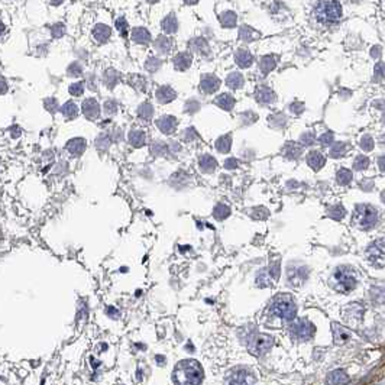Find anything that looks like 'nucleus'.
I'll return each instance as SVG.
<instances>
[{
	"label": "nucleus",
	"mask_w": 385,
	"mask_h": 385,
	"mask_svg": "<svg viewBox=\"0 0 385 385\" xmlns=\"http://www.w3.org/2000/svg\"><path fill=\"white\" fill-rule=\"evenodd\" d=\"M177 385H200L203 381V368L194 359L181 360L174 371Z\"/></svg>",
	"instance_id": "f257e3e1"
},
{
	"label": "nucleus",
	"mask_w": 385,
	"mask_h": 385,
	"mask_svg": "<svg viewBox=\"0 0 385 385\" xmlns=\"http://www.w3.org/2000/svg\"><path fill=\"white\" fill-rule=\"evenodd\" d=\"M296 313H297V306L293 297L288 294H281L274 298L273 304L270 307V314L284 322L293 320L296 317Z\"/></svg>",
	"instance_id": "f03ea898"
},
{
	"label": "nucleus",
	"mask_w": 385,
	"mask_h": 385,
	"mask_svg": "<svg viewBox=\"0 0 385 385\" xmlns=\"http://www.w3.org/2000/svg\"><path fill=\"white\" fill-rule=\"evenodd\" d=\"M330 284L336 291L349 293L356 287V273L349 267H337L330 275Z\"/></svg>",
	"instance_id": "7ed1b4c3"
},
{
	"label": "nucleus",
	"mask_w": 385,
	"mask_h": 385,
	"mask_svg": "<svg viewBox=\"0 0 385 385\" xmlns=\"http://www.w3.org/2000/svg\"><path fill=\"white\" fill-rule=\"evenodd\" d=\"M378 223V210L369 204H360L352 214V226L359 230H369Z\"/></svg>",
	"instance_id": "20e7f679"
},
{
	"label": "nucleus",
	"mask_w": 385,
	"mask_h": 385,
	"mask_svg": "<svg viewBox=\"0 0 385 385\" xmlns=\"http://www.w3.org/2000/svg\"><path fill=\"white\" fill-rule=\"evenodd\" d=\"M316 18L322 24H335L342 18V5L339 2H322L314 9Z\"/></svg>",
	"instance_id": "39448f33"
},
{
	"label": "nucleus",
	"mask_w": 385,
	"mask_h": 385,
	"mask_svg": "<svg viewBox=\"0 0 385 385\" xmlns=\"http://www.w3.org/2000/svg\"><path fill=\"white\" fill-rule=\"evenodd\" d=\"M274 345V339L271 336L268 335H256L253 336L249 342V350L252 355L255 356H262L264 353H267L270 349L273 348Z\"/></svg>",
	"instance_id": "423d86ee"
},
{
	"label": "nucleus",
	"mask_w": 385,
	"mask_h": 385,
	"mask_svg": "<svg viewBox=\"0 0 385 385\" xmlns=\"http://www.w3.org/2000/svg\"><path fill=\"white\" fill-rule=\"evenodd\" d=\"M255 376L246 368H236L226 378V385H253Z\"/></svg>",
	"instance_id": "0eeeda50"
},
{
	"label": "nucleus",
	"mask_w": 385,
	"mask_h": 385,
	"mask_svg": "<svg viewBox=\"0 0 385 385\" xmlns=\"http://www.w3.org/2000/svg\"><path fill=\"white\" fill-rule=\"evenodd\" d=\"M291 335L298 340H309L314 335V326L306 319L296 320L291 324Z\"/></svg>",
	"instance_id": "6e6552de"
},
{
	"label": "nucleus",
	"mask_w": 385,
	"mask_h": 385,
	"mask_svg": "<svg viewBox=\"0 0 385 385\" xmlns=\"http://www.w3.org/2000/svg\"><path fill=\"white\" fill-rule=\"evenodd\" d=\"M220 86V80L216 77V75L206 74L201 77V83H200V90L204 93V94H211L214 93L217 88Z\"/></svg>",
	"instance_id": "1a4fd4ad"
},
{
	"label": "nucleus",
	"mask_w": 385,
	"mask_h": 385,
	"mask_svg": "<svg viewBox=\"0 0 385 385\" xmlns=\"http://www.w3.org/2000/svg\"><path fill=\"white\" fill-rule=\"evenodd\" d=\"M81 109H83L84 116H86L87 119H90V120H94V119H97V117H99L100 106H99V103H97L94 99L84 100V101H83Z\"/></svg>",
	"instance_id": "9d476101"
},
{
	"label": "nucleus",
	"mask_w": 385,
	"mask_h": 385,
	"mask_svg": "<svg viewBox=\"0 0 385 385\" xmlns=\"http://www.w3.org/2000/svg\"><path fill=\"white\" fill-rule=\"evenodd\" d=\"M157 126H158V129L161 131L162 134L171 135L177 129V120L173 116H162V117H160L157 120Z\"/></svg>",
	"instance_id": "9b49d317"
},
{
	"label": "nucleus",
	"mask_w": 385,
	"mask_h": 385,
	"mask_svg": "<svg viewBox=\"0 0 385 385\" xmlns=\"http://www.w3.org/2000/svg\"><path fill=\"white\" fill-rule=\"evenodd\" d=\"M155 97H157V100L161 104H165V103L173 101L177 97V93L171 87H168V86H162V87H160L155 91Z\"/></svg>",
	"instance_id": "f8f14e48"
},
{
	"label": "nucleus",
	"mask_w": 385,
	"mask_h": 385,
	"mask_svg": "<svg viewBox=\"0 0 385 385\" xmlns=\"http://www.w3.org/2000/svg\"><path fill=\"white\" fill-rule=\"evenodd\" d=\"M348 382L349 376L342 369H336L327 375V385H346Z\"/></svg>",
	"instance_id": "ddd939ff"
},
{
	"label": "nucleus",
	"mask_w": 385,
	"mask_h": 385,
	"mask_svg": "<svg viewBox=\"0 0 385 385\" xmlns=\"http://www.w3.org/2000/svg\"><path fill=\"white\" fill-rule=\"evenodd\" d=\"M84 149H86V141H84L83 138H74V139H71V141L67 144V151H68L71 155H74V157L81 155V154L84 152Z\"/></svg>",
	"instance_id": "4468645a"
},
{
	"label": "nucleus",
	"mask_w": 385,
	"mask_h": 385,
	"mask_svg": "<svg viewBox=\"0 0 385 385\" xmlns=\"http://www.w3.org/2000/svg\"><path fill=\"white\" fill-rule=\"evenodd\" d=\"M235 61H236V64L240 68H248L253 62V57H252V54L249 51L237 50L235 52Z\"/></svg>",
	"instance_id": "2eb2a0df"
},
{
	"label": "nucleus",
	"mask_w": 385,
	"mask_h": 385,
	"mask_svg": "<svg viewBox=\"0 0 385 385\" xmlns=\"http://www.w3.org/2000/svg\"><path fill=\"white\" fill-rule=\"evenodd\" d=\"M191 62H193V55H191V54H188V52H180V54L175 55L174 67L177 70L184 71V70H187V68L191 65Z\"/></svg>",
	"instance_id": "dca6fc26"
},
{
	"label": "nucleus",
	"mask_w": 385,
	"mask_h": 385,
	"mask_svg": "<svg viewBox=\"0 0 385 385\" xmlns=\"http://www.w3.org/2000/svg\"><path fill=\"white\" fill-rule=\"evenodd\" d=\"M216 167H217V162H216V160H214L211 155L204 154V155L200 157L199 168L203 173H211V171L216 170Z\"/></svg>",
	"instance_id": "f3484780"
},
{
	"label": "nucleus",
	"mask_w": 385,
	"mask_h": 385,
	"mask_svg": "<svg viewBox=\"0 0 385 385\" xmlns=\"http://www.w3.org/2000/svg\"><path fill=\"white\" fill-rule=\"evenodd\" d=\"M110 34H112L110 28L103 25V24L96 25V28L93 29V37H94V39H96L97 42H100V44H104V42L110 38Z\"/></svg>",
	"instance_id": "a211bd4d"
},
{
	"label": "nucleus",
	"mask_w": 385,
	"mask_h": 385,
	"mask_svg": "<svg viewBox=\"0 0 385 385\" xmlns=\"http://www.w3.org/2000/svg\"><path fill=\"white\" fill-rule=\"evenodd\" d=\"M324 157L322 155V152H319V151H311L309 152V155H307V164L310 165L313 170H320L322 167L324 165Z\"/></svg>",
	"instance_id": "6ab92c4d"
},
{
	"label": "nucleus",
	"mask_w": 385,
	"mask_h": 385,
	"mask_svg": "<svg viewBox=\"0 0 385 385\" xmlns=\"http://www.w3.org/2000/svg\"><path fill=\"white\" fill-rule=\"evenodd\" d=\"M132 39H134V42H137L139 45H145L151 41V34L145 28H135L132 31Z\"/></svg>",
	"instance_id": "aec40b11"
},
{
	"label": "nucleus",
	"mask_w": 385,
	"mask_h": 385,
	"mask_svg": "<svg viewBox=\"0 0 385 385\" xmlns=\"http://www.w3.org/2000/svg\"><path fill=\"white\" fill-rule=\"evenodd\" d=\"M155 50L161 54H168L173 50V39L168 37H158L155 41Z\"/></svg>",
	"instance_id": "412c9836"
},
{
	"label": "nucleus",
	"mask_w": 385,
	"mask_h": 385,
	"mask_svg": "<svg viewBox=\"0 0 385 385\" xmlns=\"http://www.w3.org/2000/svg\"><path fill=\"white\" fill-rule=\"evenodd\" d=\"M256 100H258L261 104H271L274 100H275V94H274V91L271 88L261 87L256 91Z\"/></svg>",
	"instance_id": "4be33fe9"
},
{
	"label": "nucleus",
	"mask_w": 385,
	"mask_h": 385,
	"mask_svg": "<svg viewBox=\"0 0 385 385\" xmlns=\"http://www.w3.org/2000/svg\"><path fill=\"white\" fill-rule=\"evenodd\" d=\"M145 142H147V134H145V132L135 129V131H132V132L129 134V144H131L132 147L139 148V147L145 145Z\"/></svg>",
	"instance_id": "5701e85b"
},
{
	"label": "nucleus",
	"mask_w": 385,
	"mask_h": 385,
	"mask_svg": "<svg viewBox=\"0 0 385 385\" xmlns=\"http://www.w3.org/2000/svg\"><path fill=\"white\" fill-rule=\"evenodd\" d=\"M214 103H216L219 107H222L223 110H227V112H229V110L233 109V106H235L236 101H235V99H233L230 94H226V93H224V94H220L219 97H216Z\"/></svg>",
	"instance_id": "b1692460"
},
{
	"label": "nucleus",
	"mask_w": 385,
	"mask_h": 385,
	"mask_svg": "<svg viewBox=\"0 0 385 385\" xmlns=\"http://www.w3.org/2000/svg\"><path fill=\"white\" fill-rule=\"evenodd\" d=\"M275 67H277V60L274 57H271V55L262 57L261 60H260V71H261L262 74L271 73Z\"/></svg>",
	"instance_id": "393cba45"
},
{
	"label": "nucleus",
	"mask_w": 385,
	"mask_h": 385,
	"mask_svg": "<svg viewBox=\"0 0 385 385\" xmlns=\"http://www.w3.org/2000/svg\"><path fill=\"white\" fill-rule=\"evenodd\" d=\"M162 29L165 34H175L177 29H178V21L175 18L174 15H168L164 22H162Z\"/></svg>",
	"instance_id": "a878e982"
},
{
	"label": "nucleus",
	"mask_w": 385,
	"mask_h": 385,
	"mask_svg": "<svg viewBox=\"0 0 385 385\" xmlns=\"http://www.w3.org/2000/svg\"><path fill=\"white\" fill-rule=\"evenodd\" d=\"M333 336H335V342L337 345H340V343H345L346 340H348L350 335H349V332L345 329V327H342V326H339V324H333Z\"/></svg>",
	"instance_id": "bb28decb"
},
{
	"label": "nucleus",
	"mask_w": 385,
	"mask_h": 385,
	"mask_svg": "<svg viewBox=\"0 0 385 385\" xmlns=\"http://www.w3.org/2000/svg\"><path fill=\"white\" fill-rule=\"evenodd\" d=\"M226 84L230 88H233V90H237V88H240L243 86V77L237 71L230 73V74L227 75V78H226Z\"/></svg>",
	"instance_id": "cd10ccee"
},
{
	"label": "nucleus",
	"mask_w": 385,
	"mask_h": 385,
	"mask_svg": "<svg viewBox=\"0 0 385 385\" xmlns=\"http://www.w3.org/2000/svg\"><path fill=\"white\" fill-rule=\"evenodd\" d=\"M61 113L67 119H74L78 114V107H77L74 101H67L61 107Z\"/></svg>",
	"instance_id": "c85d7f7f"
},
{
	"label": "nucleus",
	"mask_w": 385,
	"mask_h": 385,
	"mask_svg": "<svg viewBox=\"0 0 385 385\" xmlns=\"http://www.w3.org/2000/svg\"><path fill=\"white\" fill-rule=\"evenodd\" d=\"M220 22H222L223 26H226V28H233V26L236 25V22H237L236 13L232 12V11H227V12L222 13V16H220Z\"/></svg>",
	"instance_id": "c756f323"
},
{
	"label": "nucleus",
	"mask_w": 385,
	"mask_h": 385,
	"mask_svg": "<svg viewBox=\"0 0 385 385\" xmlns=\"http://www.w3.org/2000/svg\"><path fill=\"white\" fill-rule=\"evenodd\" d=\"M229 214H230V209H229L227 204H223V203H219V204L214 207V210H213V216H214L217 220H224Z\"/></svg>",
	"instance_id": "7c9ffc66"
},
{
	"label": "nucleus",
	"mask_w": 385,
	"mask_h": 385,
	"mask_svg": "<svg viewBox=\"0 0 385 385\" xmlns=\"http://www.w3.org/2000/svg\"><path fill=\"white\" fill-rule=\"evenodd\" d=\"M301 147L300 145H296V144H287L284 147V155L290 160H294V158H298L300 154H301Z\"/></svg>",
	"instance_id": "2f4dec72"
},
{
	"label": "nucleus",
	"mask_w": 385,
	"mask_h": 385,
	"mask_svg": "<svg viewBox=\"0 0 385 385\" xmlns=\"http://www.w3.org/2000/svg\"><path fill=\"white\" fill-rule=\"evenodd\" d=\"M138 114H139L141 119H145V120L152 119V116H154V107H152V104H149V103L141 104L139 109H138Z\"/></svg>",
	"instance_id": "473e14b6"
},
{
	"label": "nucleus",
	"mask_w": 385,
	"mask_h": 385,
	"mask_svg": "<svg viewBox=\"0 0 385 385\" xmlns=\"http://www.w3.org/2000/svg\"><path fill=\"white\" fill-rule=\"evenodd\" d=\"M230 145H232V139L229 135L226 137H220L216 141V148L219 152H229L230 151Z\"/></svg>",
	"instance_id": "72a5a7b5"
},
{
	"label": "nucleus",
	"mask_w": 385,
	"mask_h": 385,
	"mask_svg": "<svg viewBox=\"0 0 385 385\" xmlns=\"http://www.w3.org/2000/svg\"><path fill=\"white\" fill-rule=\"evenodd\" d=\"M239 37H240V39L246 41V42H250V41H255V39L260 37V35H258L253 29L248 28V26H242V28H240V34H239Z\"/></svg>",
	"instance_id": "f704fd0d"
},
{
	"label": "nucleus",
	"mask_w": 385,
	"mask_h": 385,
	"mask_svg": "<svg viewBox=\"0 0 385 385\" xmlns=\"http://www.w3.org/2000/svg\"><path fill=\"white\" fill-rule=\"evenodd\" d=\"M352 178H353V175H352L350 171L345 170V168L339 170V173H337V183H339V184H342V186H348L349 183L352 181Z\"/></svg>",
	"instance_id": "c9c22d12"
},
{
	"label": "nucleus",
	"mask_w": 385,
	"mask_h": 385,
	"mask_svg": "<svg viewBox=\"0 0 385 385\" xmlns=\"http://www.w3.org/2000/svg\"><path fill=\"white\" fill-rule=\"evenodd\" d=\"M346 151H348V145H346V144L339 142V144H335V145L330 148V157H333V158H339V157L345 155V154H346Z\"/></svg>",
	"instance_id": "e433bc0d"
},
{
	"label": "nucleus",
	"mask_w": 385,
	"mask_h": 385,
	"mask_svg": "<svg viewBox=\"0 0 385 385\" xmlns=\"http://www.w3.org/2000/svg\"><path fill=\"white\" fill-rule=\"evenodd\" d=\"M345 214H346V211L343 209V206H333L330 210H329V216L332 217V219H335V220H340V219H343L345 217Z\"/></svg>",
	"instance_id": "4c0bfd02"
},
{
	"label": "nucleus",
	"mask_w": 385,
	"mask_h": 385,
	"mask_svg": "<svg viewBox=\"0 0 385 385\" xmlns=\"http://www.w3.org/2000/svg\"><path fill=\"white\" fill-rule=\"evenodd\" d=\"M368 165H369V160H368L365 155H358V157L355 158V161H353V168L358 170V171L365 170Z\"/></svg>",
	"instance_id": "58836bf2"
},
{
	"label": "nucleus",
	"mask_w": 385,
	"mask_h": 385,
	"mask_svg": "<svg viewBox=\"0 0 385 385\" xmlns=\"http://www.w3.org/2000/svg\"><path fill=\"white\" fill-rule=\"evenodd\" d=\"M162 65V61L160 58H157V57H149L148 61L145 64V67H147V70L151 71V73H154V71H157V70H160V67Z\"/></svg>",
	"instance_id": "ea45409f"
},
{
	"label": "nucleus",
	"mask_w": 385,
	"mask_h": 385,
	"mask_svg": "<svg viewBox=\"0 0 385 385\" xmlns=\"http://www.w3.org/2000/svg\"><path fill=\"white\" fill-rule=\"evenodd\" d=\"M360 148L363 149V151H366V152H369V151H372L373 149V139L369 135H363V137L360 138Z\"/></svg>",
	"instance_id": "a19ab883"
},
{
	"label": "nucleus",
	"mask_w": 385,
	"mask_h": 385,
	"mask_svg": "<svg viewBox=\"0 0 385 385\" xmlns=\"http://www.w3.org/2000/svg\"><path fill=\"white\" fill-rule=\"evenodd\" d=\"M119 80H117V74L113 71V70H110V71H107L106 74H104V83L109 86V87H113L116 83H117Z\"/></svg>",
	"instance_id": "79ce46f5"
},
{
	"label": "nucleus",
	"mask_w": 385,
	"mask_h": 385,
	"mask_svg": "<svg viewBox=\"0 0 385 385\" xmlns=\"http://www.w3.org/2000/svg\"><path fill=\"white\" fill-rule=\"evenodd\" d=\"M83 90H84V84H83L81 81L74 83V84H71V86H70V93H71L73 96H81Z\"/></svg>",
	"instance_id": "37998d69"
},
{
	"label": "nucleus",
	"mask_w": 385,
	"mask_h": 385,
	"mask_svg": "<svg viewBox=\"0 0 385 385\" xmlns=\"http://www.w3.org/2000/svg\"><path fill=\"white\" fill-rule=\"evenodd\" d=\"M81 73H83V68H81V65H80L78 62L71 64V65H70V68H68V74L73 75V77H78Z\"/></svg>",
	"instance_id": "c03bdc74"
},
{
	"label": "nucleus",
	"mask_w": 385,
	"mask_h": 385,
	"mask_svg": "<svg viewBox=\"0 0 385 385\" xmlns=\"http://www.w3.org/2000/svg\"><path fill=\"white\" fill-rule=\"evenodd\" d=\"M104 110H106L107 114H114V113L117 112V104H116V101L107 100V101L104 103Z\"/></svg>",
	"instance_id": "a18cd8bd"
},
{
	"label": "nucleus",
	"mask_w": 385,
	"mask_h": 385,
	"mask_svg": "<svg viewBox=\"0 0 385 385\" xmlns=\"http://www.w3.org/2000/svg\"><path fill=\"white\" fill-rule=\"evenodd\" d=\"M64 31H65V28L61 24H57V25L51 26V32H52V37L54 38H60L64 35Z\"/></svg>",
	"instance_id": "49530a36"
},
{
	"label": "nucleus",
	"mask_w": 385,
	"mask_h": 385,
	"mask_svg": "<svg viewBox=\"0 0 385 385\" xmlns=\"http://www.w3.org/2000/svg\"><path fill=\"white\" fill-rule=\"evenodd\" d=\"M319 142H320L323 147H330V144L333 142V134H330V132L324 134V135H322V137L319 138Z\"/></svg>",
	"instance_id": "de8ad7c7"
},
{
	"label": "nucleus",
	"mask_w": 385,
	"mask_h": 385,
	"mask_svg": "<svg viewBox=\"0 0 385 385\" xmlns=\"http://www.w3.org/2000/svg\"><path fill=\"white\" fill-rule=\"evenodd\" d=\"M301 142L304 144V145H307V147H311L314 142H316V139H314V135L309 132V134H304L303 137H301Z\"/></svg>",
	"instance_id": "09e8293b"
},
{
	"label": "nucleus",
	"mask_w": 385,
	"mask_h": 385,
	"mask_svg": "<svg viewBox=\"0 0 385 385\" xmlns=\"http://www.w3.org/2000/svg\"><path fill=\"white\" fill-rule=\"evenodd\" d=\"M109 144H110V139L107 137H100L99 139H97V142H96L97 148L100 149H106L109 147Z\"/></svg>",
	"instance_id": "8fccbe9b"
},
{
	"label": "nucleus",
	"mask_w": 385,
	"mask_h": 385,
	"mask_svg": "<svg viewBox=\"0 0 385 385\" xmlns=\"http://www.w3.org/2000/svg\"><path fill=\"white\" fill-rule=\"evenodd\" d=\"M45 107H47V109H48L51 113H55L57 107H58V104H57V100L55 99L45 100Z\"/></svg>",
	"instance_id": "3c124183"
},
{
	"label": "nucleus",
	"mask_w": 385,
	"mask_h": 385,
	"mask_svg": "<svg viewBox=\"0 0 385 385\" xmlns=\"http://www.w3.org/2000/svg\"><path fill=\"white\" fill-rule=\"evenodd\" d=\"M116 28H117V31H119V32L124 34V32H126V29H127V24H126V21H124V19H117V21H116Z\"/></svg>",
	"instance_id": "603ef678"
},
{
	"label": "nucleus",
	"mask_w": 385,
	"mask_h": 385,
	"mask_svg": "<svg viewBox=\"0 0 385 385\" xmlns=\"http://www.w3.org/2000/svg\"><path fill=\"white\" fill-rule=\"evenodd\" d=\"M237 167V160L235 158H229L227 161L224 162V168L226 170H233V168H236Z\"/></svg>",
	"instance_id": "864d4df0"
},
{
	"label": "nucleus",
	"mask_w": 385,
	"mask_h": 385,
	"mask_svg": "<svg viewBox=\"0 0 385 385\" xmlns=\"http://www.w3.org/2000/svg\"><path fill=\"white\" fill-rule=\"evenodd\" d=\"M196 132H194V129H187L186 134H184V138H186L187 141H193V139H196Z\"/></svg>",
	"instance_id": "5fc2aeb1"
},
{
	"label": "nucleus",
	"mask_w": 385,
	"mask_h": 385,
	"mask_svg": "<svg viewBox=\"0 0 385 385\" xmlns=\"http://www.w3.org/2000/svg\"><path fill=\"white\" fill-rule=\"evenodd\" d=\"M6 91H8V83L3 77H0V94H3Z\"/></svg>",
	"instance_id": "6e6d98bb"
},
{
	"label": "nucleus",
	"mask_w": 385,
	"mask_h": 385,
	"mask_svg": "<svg viewBox=\"0 0 385 385\" xmlns=\"http://www.w3.org/2000/svg\"><path fill=\"white\" fill-rule=\"evenodd\" d=\"M382 161H384V158L381 157V158H379V167H381V171H384V167H382V165H384V162Z\"/></svg>",
	"instance_id": "4d7b16f0"
},
{
	"label": "nucleus",
	"mask_w": 385,
	"mask_h": 385,
	"mask_svg": "<svg viewBox=\"0 0 385 385\" xmlns=\"http://www.w3.org/2000/svg\"><path fill=\"white\" fill-rule=\"evenodd\" d=\"M5 31V25L2 24V21H0V35H2V32Z\"/></svg>",
	"instance_id": "13d9d810"
}]
</instances>
